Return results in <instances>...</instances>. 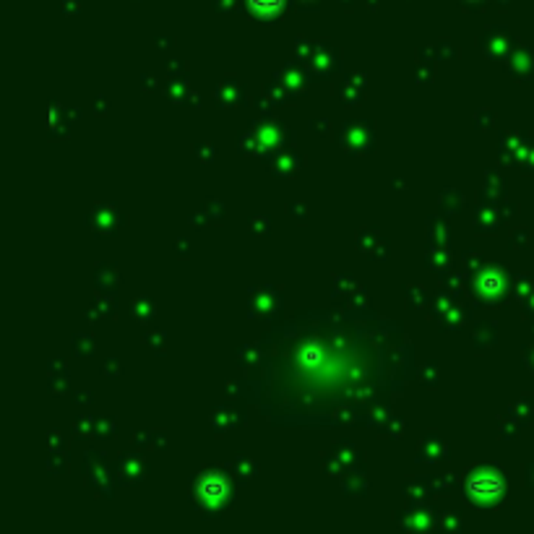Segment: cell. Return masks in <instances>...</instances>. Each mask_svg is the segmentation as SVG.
<instances>
[{
	"label": "cell",
	"mask_w": 534,
	"mask_h": 534,
	"mask_svg": "<svg viewBox=\"0 0 534 534\" xmlns=\"http://www.w3.org/2000/svg\"><path fill=\"white\" fill-rule=\"evenodd\" d=\"M251 5L256 8L258 14L272 16V14H277L279 8H281V0H251Z\"/></svg>",
	"instance_id": "1"
},
{
	"label": "cell",
	"mask_w": 534,
	"mask_h": 534,
	"mask_svg": "<svg viewBox=\"0 0 534 534\" xmlns=\"http://www.w3.org/2000/svg\"><path fill=\"white\" fill-rule=\"evenodd\" d=\"M472 491H480V495H491V491H501V482H495V480H474V482H472Z\"/></svg>",
	"instance_id": "2"
},
{
	"label": "cell",
	"mask_w": 534,
	"mask_h": 534,
	"mask_svg": "<svg viewBox=\"0 0 534 534\" xmlns=\"http://www.w3.org/2000/svg\"><path fill=\"white\" fill-rule=\"evenodd\" d=\"M204 495H209V498H214V495H222L224 492V482L219 480V477H209V480H204Z\"/></svg>",
	"instance_id": "3"
}]
</instances>
